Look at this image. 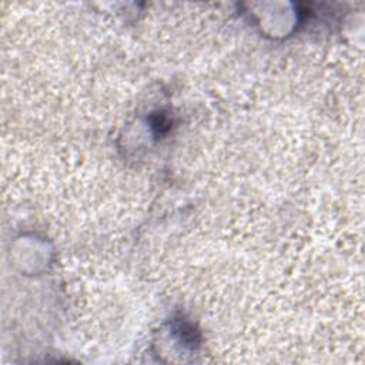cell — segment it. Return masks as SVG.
<instances>
[{"mask_svg":"<svg viewBox=\"0 0 365 365\" xmlns=\"http://www.w3.org/2000/svg\"><path fill=\"white\" fill-rule=\"evenodd\" d=\"M176 332L180 335L181 341H184V344H187V345L194 347V344L198 342V334L194 330V327L191 324H188V322L180 321L178 325L176 327Z\"/></svg>","mask_w":365,"mask_h":365,"instance_id":"obj_1","label":"cell"},{"mask_svg":"<svg viewBox=\"0 0 365 365\" xmlns=\"http://www.w3.org/2000/svg\"><path fill=\"white\" fill-rule=\"evenodd\" d=\"M152 127L154 130H157L159 133H164L166 130H169L170 129V121L169 118L166 116H163V114H156V116L153 117V123H152Z\"/></svg>","mask_w":365,"mask_h":365,"instance_id":"obj_2","label":"cell"}]
</instances>
